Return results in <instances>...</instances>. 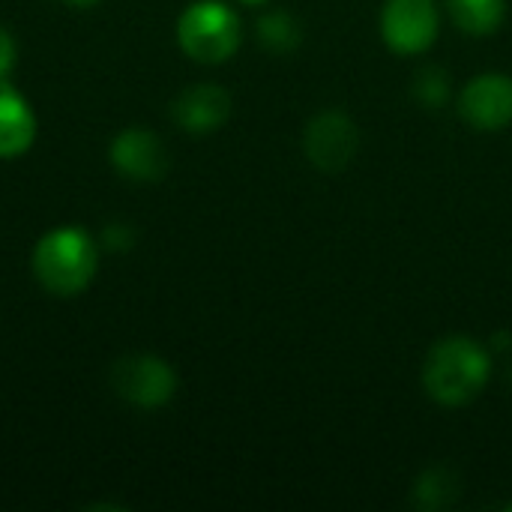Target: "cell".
Instances as JSON below:
<instances>
[{
	"label": "cell",
	"instance_id": "5b68a950",
	"mask_svg": "<svg viewBox=\"0 0 512 512\" xmlns=\"http://www.w3.org/2000/svg\"><path fill=\"white\" fill-rule=\"evenodd\" d=\"M441 30L438 0H387L381 12V36L393 54L414 57L435 45Z\"/></svg>",
	"mask_w": 512,
	"mask_h": 512
},
{
	"label": "cell",
	"instance_id": "4fadbf2b",
	"mask_svg": "<svg viewBox=\"0 0 512 512\" xmlns=\"http://www.w3.org/2000/svg\"><path fill=\"white\" fill-rule=\"evenodd\" d=\"M258 42L273 54H291L303 42V24L288 9H270L255 24Z\"/></svg>",
	"mask_w": 512,
	"mask_h": 512
},
{
	"label": "cell",
	"instance_id": "9a60e30c",
	"mask_svg": "<svg viewBox=\"0 0 512 512\" xmlns=\"http://www.w3.org/2000/svg\"><path fill=\"white\" fill-rule=\"evenodd\" d=\"M132 243H135V231L126 222H111L102 231V246L111 249V252H129Z\"/></svg>",
	"mask_w": 512,
	"mask_h": 512
},
{
	"label": "cell",
	"instance_id": "ac0fdd59",
	"mask_svg": "<svg viewBox=\"0 0 512 512\" xmlns=\"http://www.w3.org/2000/svg\"><path fill=\"white\" fill-rule=\"evenodd\" d=\"M240 3H246V6H261V3H267V0H240Z\"/></svg>",
	"mask_w": 512,
	"mask_h": 512
},
{
	"label": "cell",
	"instance_id": "7c38bea8",
	"mask_svg": "<svg viewBox=\"0 0 512 512\" xmlns=\"http://www.w3.org/2000/svg\"><path fill=\"white\" fill-rule=\"evenodd\" d=\"M459 498V477L447 465H432L426 468L411 492V504L426 512L450 510Z\"/></svg>",
	"mask_w": 512,
	"mask_h": 512
},
{
	"label": "cell",
	"instance_id": "ba28073f",
	"mask_svg": "<svg viewBox=\"0 0 512 512\" xmlns=\"http://www.w3.org/2000/svg\"><path fill=\"white\" fill-rule=\"evenodd\" d=\"M111 165L135 183H156L168 174V150L162 138L144 126L123 129L108 147Z\"/></svg>",
	"mask_w": 512,
	"mask_h": 512
},
{
	"label": "cell",
	"instance_id": "8fae6325",
	"mask_svg": "<svg viewBox=\"0 0 512 512\" xmlns=\"http://www.w3.org/2000/svg\"><path fill=\"white\" fill-rule=\"evenodd\" d=\"M453 24L468 36H492L507 18V0H447Z\"/></svg>",
	"mask_w": 512,
	"mask_h": 512
},
{
	"label": "cell",
	"instance_id": "e0dca14e",
	"mask_svg": "<svg viewBox=\"0 0 512 512\" xmlns=\"http://www.w3.org/2000/svg\"><path fill=\"white\" fill-rule=\"evenodd\" d=\"M66 3H72V6H81V9H84V6H93V3H99V0H66Z\"/></svg>",
	"mask_w": 512,
	"mask_h": 512
},
{
	"label": "cell",
	"instance_id": "8992f818",
	"mask_svg": "<svg viewBox=\"0 0 512 512\" xmlns=\"http://www.w3.org/2000/svg\"><path fill=\"white\" fill-rule=\"evenodd\" d=\"M357 150H360V129L345 111L327 108L306 123L303 153L318 171L324 174L345 171L354 162Z\"/></svg>",
	"mask_w": 512,
	"mask_h": 512
},
{
	"label": "cell",
	"instance_id": "277c9868",
	"mask_svg": "<svg viewBox=\"0 0 512 512\" xmlns=\"http://www.w3.org/2000/svg\"><path fill=\"white\" fill-rule=\"evenodd\" d=\"M114 393L135 408H162L177 393V372L153 354H129L111 366Z\"/></svg>",
	"mask_w": 512,
	"mask_h": 512
},
{
	"label": "cell",
	"instance_id": "ffe728a7",
	"mask_svg": "<svg viewBox=\"0 0 512 512\" xmlns=\"http://www.w3.org/2000/svg\"><path fill=\"white\" fill-rule=\"evenodd\" d=\"M510 510H512V504H510Z\"/></svg>",
	"mask_w": 512,
	"mask_h": 512
},
{
	"label": "cell",
	"instance_id": "6da1fadb",
	"mask_svg": "<svg viewBox=\"0 0 512 512\" xmlns=\"http://www.w3.org/2000/svg\"><path fill=\"white\" fill-rule=\"evenodd\" d=\"M492 378V354L471 336H447L423 363V387L444 408L471 405Z\"/></svg>",
	"mask_w": 512,
	"mask_h": 512
},
{
	"label": "cell",
	"instance_id": "3957f363",
	"mask_svg": "<svg viewBox=\"0 0 512 512\" xmlns=\"http://www.w3.org/2000/svg\"><path fill=\"white\" fill-rule=\"evenodd\" d=\"M177 42L195 63H225L243 42L240 15L225 0H195L177 18Z\"/></svg>",
	"mask_w": 512,
	"mask_h": 512
},
{
	"label": "cell",
	"instance_id": "9c48e42d",
	"mask_svg": "<svg viewBox=\"0 0 512 512\" xmlns=\"http://www.w3.org/2000/svg\"><path fill=\"white\" fill-rule=\"evenodd\" d=\"M174 123L189 135H210L231 117V93L219 84L186 87L171 102Z\"/></svg>",
	"mask_w": 512,
	"mask_h": 512
},
{
	"label": "cell",
	"instance_id": "2e32d148",
	"mask_svg": "<svg viewBox=\"0 0 512 512\" xmlns=\"http://www.w3.org/2000/svg\"><path fill=\"white\" fill-rule=\"evenodd\" d=\"M15 57H18V45L15 36L0 24V78H9L15 69Z\"/></svg>",
	"mask_w": 512,
	"mask_h": 512
},
{
	"label": "cell",
	"instance_id": "d6986e66",
	"mask_svg": "<svg viewBox=\"0 0 512 512\" xmlns=\"http://www.w3.org/2000/svg\"><path fill=\"white\" fill-rule=\"evenodd\" d=\"M510 381H512V369H510Z\"/></svg>",
	"mask_w": 512,
	"mask_h": 512
},
{
	"label": "cell",
	"instance_id": "30bf717a",
	"mask_svg": "<svg viewBox=\"0 0 512 512\" xmlns=\"http://www.w3.org/2000/svg\"><path fill=\"white\" fill-rule=\"evenodd\" d=\"M36 141V114L24 93L0 78V159L24 156Z\"/></svg>",
	"mask_w": 512,
	"mask_h": 512
},
{
	"label": "cell",
	"instance_id": "7a4b0ae2",
	"mask_svg": "<svg viewBox=\"0 0 512 512\" xmlns=\"http://www.w3.org/2000/svg\"><path fill=\"white\" fill-rule=\"evenodd\" d=\"M36 282L54 297H75L90 288L99 267L93 237L75 225H63L39 237L30 258Z\"/></svg>",
	"mask_w": 512,
	"mask_h": 512
},
{
	"label": "cell",
	"instance_id": "5bb4252c",
	"mask_svg": "<svg viewBox=\"0 0 512 512\" xmlns=\"http://www.w3.org/2000/svg\"><path fill=\"white\" fill-rule=\"evenodd\" d=\"M450 72L441 66H426L414 78V96L423 108H444L450 102Z\"/></svg>",
	"mask_w": 512,
	"mask_h": 512
},
{
	"label": "cell",
	"instance_id": "52a82bcc",
	"mask_svg": "<svg viewBox=\"0 0 512 512\" xmlns=\"http://www.w3.org/2000/svg\"><path fill=\"white\" fill-rule=\"evenodd\" d=\"M459 114L477 132H501L512 123V78L504 72L474 75L459 93Z\"/></svg>",
	"mask_w": 512,
	"mask_h": 512
}]
</instances>
